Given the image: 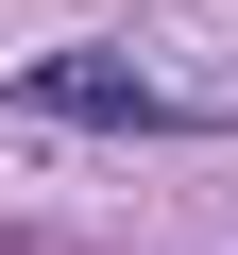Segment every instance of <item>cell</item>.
I'll return each mask as SVG.
<instances>
[{"mask_svg":"<svg viewBox=\"0 0 238 255\" xmlns=\"http://www.w3.org/2000/svg\"><path fill=\"white\" fill-rule=\"evenodd\" d=\"M34 119H102V136H153L170 102H153L136 68H102V51H68V68H34Z\"/></svg>","mask_w":238,"mask_h":255,"instance_id":"obj_1","label":"cell"}]
</instances>
